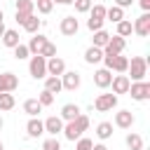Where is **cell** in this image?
<instances>
[{
	"instance_id": "6da1fadb",
	"label": "cell",
	"mask_w": 150,
	"mask_h": 150,
	"mask_svg": "<svg viewBox=\"0 0 150 150\" xmlns=\"http://www.w3.org/2000/svg\"><path fill=\"white\" fill-rule=\"evenodd\" d=\"M87 129H89V117H87L84 112H80L75 120H70V122H66V124H63V131H61V134H63L68 141H73V143H75V141H77Z\"/></svg>"
},
{
	"instance_id": "7a4b0ae2",
	"label": "cell",
	"mask_w": 150,
	"mask_h": 150,
	"mask_svg": "<svg viewBox=\"0 0 150 150\" xmlns=\"http://www.w3.org/2000/svg\"><path fill=\"white\" fill-rule=\"evenodd\" d=\"M129 80L131 82H141V80H145V75H148V59L145 56H131V61H129Z\"/></svg>"
},
{
	"instance_id": "3957f363",
	"label": "cell",
	"mask_w": 150,
	"mask_h": 150,
	"mask_svg": "<svg viewBox=\"0 0 150 150\" xmlns=\"http://www.w3.org/2000/svg\"><path fill=\"white\" fill-rule=\"evenodd\" d=\"M28 73L33 80H45L47 77V59L40 54H33L28 61Z\"/></svg>"
},
{
	"instance_id": "277c9868",
	"label": "cell",
	"mask_w": 150,
	"mask_h": 150,
	"mask_svg": "<svg viewBox=\"0 0 150 150\" xmlns=\"http://www.w3.org/2000/svg\"><path fill=\"white\" fill-rule=\"evenodd\" d=\"M127 94H131L134 101H148V98H150V82H145V80H141V82H131Z\"/></svg>"
},
{
	"instance_id": "5b68a950",
	"label": "cell",
	"mask_w": 150,
	"mask_h": 150,
	"mask_svg": "<svg viewBox=\"0 0 150 150\" xmlns=\"http://www.w3.org/2000/svg\"><path fill=\"white\" fill-rule=\"evenodd\" d=\"M117 105V94H98L96 101H94V108L98 112H108Z\"/></svg>"
},
{
	"instance_id": "8992f818",
	"label": "cell",
	"mask_w": 150,
	"mask_h": 150,
	"mask_svg": "<svg viewBox=\"0 0 150 150\" xmlns=\"http://www.w3.org/2000/svg\"><path fill=\"white\" fill-rule=\"evenodd\" d=\"M80 82H82V77H80L77 70H63V75H61V87H63L66 91H75V89L80 87Z\"/></svg>"
},
{
	"instance_id": "52a82bcc",
	"label": "cell",
	"mask_w": 150,
	"mask_h": 150,
	"mask_svg": "<svg viewBox=\"0 0 150 150\" xmlns=\"http://www.w3.org/2000/svg\"><path fill=\"white\" fill-rule=\"evenodd\" d=\"M59 30H61V35H75L77 30H80V21L73 16V14H68V16H63L61 19V23H59Z\"/></svg>"
},
{
	"instance_id": "ba28073f",
	"label": "cell",
	"mask_w": 150,
	"mask_h": 150,
	"mask_svg": "<svg viewBox=\"0 0 150 150\" xmlns=\"http://www.w3.org/2000/svg\"><path fill=\"white\" fill-rule=\"evenodd\" d=\"M131 26H134V33H136V35L148 38V35H150V12H143Z\"/></svg>"
},
{
	"instance_id": "9c48e42d",
	"label": "cell",
	"mask_w": 150,
	"mask_h": 150,
	"mask_svg": "<svg viewBox=\"0 0 150 150\" xmlns=\"http://www.w3.org/2000/svg\"><path fill=\"white\" fill-rule=\"evenodd\" d=\"M129 84H131V80H129V75H124V73L112 75V80H110L112 94H127V91H129Z\"/></svg>"
},
{
	"instance_id": "30bf717a",
	"label": "cell",
	"mask_w": 150,
	"mask_h": 150,
	"mask_svg": "<svg viewBox=\"0 0 150 150\" xmlns=\"http://www.w3.org/2000/svg\"><path fill=\"white\" fill-rule=\"evenodd\" d=\"M134 122H136V117H134L131 110H120V112H115V127H120V129H131Z\"/></svg>"
},
{
	"instance_id": "8fae6325",
	"label": "cell",
	"mask_w": 150,
	"mask_h": 150,
	"mask_svg": "<svg viewBox=\"0 0 150 150\" xmlns=\"http://www.w3.org/2000/svg\"><path fill=\"white\" fill-rule=\"evenodd\" d=\"M63 70H66V61H63L61 56H52V59H47V75H56V77H61Z\"/></svg>"
},
{
	"instance_id": "7c38bea8",
	"label": "cell",
	"mask_w": 150,
	"mask_h": 150,
	"mask_svg": "<svg viewBox=\"0 0 150 150\" xmlns=\"http://www.w3.org/2000/svg\"><path fill=\"white\" fill-rule=\"evenodd\" d=\"M110 80H112V70H108V68H98L94 73V84L98 89H108L110 87Z\"/></svg>"
},
{
	"instance_id": "4fadbf2b",
	"label": "cell",
	"mask_w": 150,
	"mask_h": 150,
	"mask_svg": "<svg viewBox=\"0 0 150 150\" xmlns=\"http://www.w3.org/2000/svg\"><path fill=\"white\" fill-rule=\"evenodd\" d=\"M26 134H28V138L42 136V134H45V122H42L40 117H30L28 124H26Z\"/></svg>"
},
{
	"instance_id": "5bb4252c",
	"label": "cell",
	"mask_w": 150,
	"mask_h": 150,
	"mask_svg": "<svg viewBox=\"0 0 150 150\" xmlns=\"http://www.w3.org/2000/svg\"><path fill=\"white\" fill-rule=\"evenodd\" d=\"M124 47H127V40H124V38H120V35H110V40H108V45L103 47V52L122 54V52H124Z\"/></svg>"
},
{
	"instance_id": "9a60e30c",
	"label": "cell",
	"mask_w": 150,
	"mask_h": 150,
	"mask_svg": "<svg viewBox=\"0 0 150 150\" xmlns=\"http://www.w3.org/2000/svg\"><path fill=\"white\" fill-rule=\"evenodd\" d=\"M19 87V77L14 73H2L0 75V94L2 91H14Z\"/></svg>"
},
{
	"instance_id": "2e32d148",
	"label": "cell",
	"mask_w": 150,
	"mask_h": 150,
	"mask_svg": "<svg viewBox=\"0 0 150 150\" xmlns=\"http://www.w3.org/2000/svg\"><path fill=\"white\" fill-rule=\"evenodd\" d=\"M61 131H63V120H61V117L52 115V117H47V120H45V134L56 136V134H61Z\"/></svg>"
},
{
	"instance_id": "e0dca14e",
	"label": "cell",
	"mask_w": 150,
	"mask_h": 150,
	"mask_svg": "<svg viewBox=\"0 0 150 150\" xmlns=\"http://www.w3.org/2000/svg\"><path fill=\"white\" fill-rule=\"evenodd\" d=\"M2 45L5 47H9V49H14L19 42H21V38H19V30H14V28H5V33H2Z\"/></svg>"
},
{
	"instance_id": "ac0fdd59",
	"label": "cell",
	"mask_w": 150,
	"mask_h": 150,
	"mask_svg": "<svg viewBox=\"0 0 150 150\" xmlns=\"http://www.w3.org/2000/svg\"><path fill=\"white\" fill-rule=\"evenodd\" d=\"M47 42H49V40H47L42 33H33V38H30V42H28V52H30V54H40Z\"/></svg>"
},
{
	"instance_id": "d6986e66",
	"label": "cell",
	"mask_w": 150,
	"mask_h": 150,
	"mask_svg": "<svg viewBox=\"0 0 150 150\" xmlns=\"http://www.w3.org/2000/svg\"><path fill=\"white\" fill-rule=\"evenodd\" d=\"M84 61L89 63V66H94V63H101L103 61V49L101 47H87V52H84Z\"/></svg>"
},
{
	"instance_id": "ffe728a7",
	"label": "cell",
	"mask_w": 150,
	"mask_h": 150,
	"mask_svg": "<svg viewBox=\"0 0 150 150\" xmlns=\"http://www.w3.org/2000/svg\"><path fill=\"white\" fill-rule=\"evenodd\" d=\"M80 112H82V108H80L77 103H66V105L61 108V120H63V122H70V120H75Z\"/></svg>"
},
{
	"instance_id": "44dd1931",
	"label": "cell",
	"mask_w": 150,
	"mask_h": 150,
	"mask_svg": "<svg viewBox=\"0 0 150 150\" xmlns=\"http://www.w3.org/2000/svg\"><path fill=\"white\" fill-rule=\"evenodd\" d=\"M23 112H26L28 117H38V115L42 112L40 101H38V98H26V101H23Z\"/></svg>"
},
{
	"instance_id": "7402d4cb",
	"label": "cell",
	"mask_w": 150,
	"mask_h": 150,
	"mask_svg": "<svg viewBox=\"0 0 150 150\" xmlns=\"http://www.w3.org/2000/svg\"><path fill=\"white\" fill-rule=\"evenodd\" d=\"M21 26H23V30H28V33H38V30H40V26H42V19H38L35 14H28V16H26V21H23Z\"/></svg>"
},
{
	"instance_id": "603a6c76",
	"label": "cell",
	"mask_w": 150,
	"mask_h": 150,
	"mask_svg": "<svg viewBox=\"0 0 150 150\" xmlns=\"http://www.w3.org/2000/svg\"><path fill=\"white\" fill-rule=\"evenodd\" d=\"M45 89L52 91V94L63 91V87H61V77H56V75H47V77H45Z\"/></svg>"
},
{
	"instance_id": "cb8c5ba5",
	"label": "cell",
	"mask_w": 150,
	"mask_h": 150,
	"mask_svg": "<svg viewBox=\"0 0 150 150\" xmlns=\"http://www.w3.org/2000/svg\"><path fill=\"white\" fill-rule=\"evenodd\" d=\"M105 19H108V21H112V23H117V21H122V19H124V9H122V7H117V5L105 7Z\"/></svg>"
},
{
	"instance_id": "d4e9b609",
	"label": "cell",
	"mask_w": 150,
	"mask_h": 150,
	"mask_svg": "<svg viewBox=\"0 0 150 150\" xmlns=\"http://www.w3.org/2000/svg\"><path fill=\"white\" fill-rule=\"evenodd\" d=\"M108 40H110V33L101 28V30H94V38H91V45H94V47H101V49H103V47L108 45Z\"/></svg>"
},
{
	"instance_id": "484cf974",
	"label": "cell",
	"mask_w": 150,
	"mask_h": 150,
	"mask_svg": "<svg viewBox=\"0 0 150 150\" xmlns=\"http://www.w3.org/2000/svg\"><path fill=\"white\" fill-rule=\"evenodd\" d=\"M127 68H129V59L122 56V54H117L110 63V70H115V73H127Z\"/></svg>"
},
{
	"instance_id": "4316f807",
	"label": "cell",
	"mask_w": 150,
	"mask_h": 150,
	"mask_svg": "<svg viewBox=\"0 0 150 150\" xmlns=\"http://www.w3.org/2000/svg\"><path fill=\"white\" fill-rule=\"evenodd\" d=\"M96 136L101 141H108L112 136V122H98L96 124Z\"/></svg>"
},
{
	"instance_id": "83f0119b",
	"label": "cell",
	"mask_w": 150,
	"mask_h": 150,
	"mask_svg": "<svg viewBox=\"0 0 150 150\" xmlns=\"http://www.w3.org/2000/svg\"><path fill=\"white\" fill-rule=\"evenodd\" d=\"M124 143H127V148L129 150H141L143 148V138H141V134H127V138H124Z\"/></svg>"
},
{
	"instance_id": "f1b7e54d",
	"label": "cell",
	"mask_w": 150,
	"mask_h": 150,
	"mask_svg": "<svg viewBox=\"0 0 150 150\" xmlns=\"http://www.w3.org/2000/svg\"><path fill=\"white\" fill-rule=\"evenodd\" d=\"M131 33H134V26H131V21H129V19L117 21V33H115V35H120V38H129Z\"/></svg>"
},
{
	"instance_id": "f546056e",
	"label": "cell",
	"mask_w": 150,
	"mask_h": 150,
	"mask_svg": "<svg viewBox=\"0 0 150 150\" xmlns=\"http://www.w3.org/2000/svg\"><path fill=\"white\" fill-rule=\"evenodd\" d=\"M12 108H14V94L2 91L0 94V110H12Z\"/></svg>"
},
{
	"instance_id": "4dcf8cb0",
	"label": "cell",
	"mask_w": 150,
	"mask_h": 150,
	"mask_svg": "<svg viewBox=\"0 0 150 150\" xmlns=\"http://www.w3.org/2000/svg\"><path fill=\"white\" fill-rule=\"evenodd\" d=\"M87 14H89V19H103V21H105V5L96 2V5H91V9H89Z\"/></svg>"
},
{
	"instance_id": "1f68e13d",
	"label": "cell",
	"mask_w": 150,
	"mask_h": 150,
	"mask_svg": "<svg viewBox=\"0 0 150 150\" xmlns=\"http://www.w3.org/2000/svg\"><path fill=\"white\" fill-rule=\"evenodd\" d=\"M16 12H21V14H33V12H35V2H33V0H16Z\"/></svg>"
},
{
	"instance_id": "d6a6232c",
	"label": "cell",
	"mask_w": 150,
	"mask_h": 150,
	"mask_svg": "<svg viewBox=\"0 0 150 150\" xmlns=\"http://www.w3.org/2000/svg\"><path fill=\"white\" fill-rule=\"evenodd\" d=\"M12 52H14V59H16V61H23V59H28V56H30L28 45H21V42H19V45H16Z\"/></svg>"
},
{
	"instance_id": "836d02e7",
	"label": "cell",
	"mask_w": 150,
	"mask_h": 150,
	"mask_svg": "<svg viewBox=\"0 0 150 150\" xmlns=\"http://www.w3.org/2000/svg\"><path fill=\"white\" fill-rule=\"evenodd\" d=\"M73 5H75V12H77V14H87V12L91 9L94 0H73Z\"/></svg>"
},
{
	"instance_id": "e575fe53",
	"label": "cell",
	"mask_w": 150,
	"mask_h": 150,
	"mask_svg": "<svg viewBox=\"0 0 150 150\" xmlns=\"http://www.w3.org/2000/svg\"><path fill=\"white\" fill-rule=\"evenodd\" d=\"M35 9H38L40 14H49V12L54 9V2H52V0H35Z\"/></svg>"
},
{
	"instance_id": "d590c367",
	"label": "cell",
	"mask_w": 150,
	"mask_h": 150,
	"mask_svg": "<svg viewBox=\"0 0 150 150\" xmlns=\"http://www.w3.org/2000/svg\"><path fill=\"white\" fill-rule=\"evenodd\" d=\"M38 101H40V105H42V108H47V105H52V103H54V94H52V91H47V89H42V91H40V96H38Z\"/></svg>"
},
{
	"instance_id": "8d00e7d4",
	"label": "cell",
	"mask_w": 150,
	"mask_h": 150,
	"mask_svg": "<svg viewBox=\"0 0 150 150\" xmlns=\"http://www.w3.org/2000/svg\"><path fill=\"white\" fill-rule=\"evenodd\" d=\"M40 56H45V59H52V56H56V45H54V42H47V45L42 47Z\"/></svg>"
},
{
	"instance_id": "74e56055",
	"label": "cell",
	"mask_w": 150,
	"mask_h": 150,
	"mask_svg": "<svg viewBox=\"0 0 150 150\" xmlns=\"http://www.w3.org/2000/svg\"><path fill=\"white\" fill-rule=\"evenodd\" d=\"M42 150H61V143H59V138H56V136L47 138V141L42 143Z\"/></svg>"
},
{
	"instance_id": "f35d334b",
	"label": "cell",
	"mask_w": 150,
	"mask_h": 150,
	"mask_svg": "<svg viewBox=\"0 0 150 150\" xmlns=\"http://www.w3.org/2000/svg\"><path fill=\"white\" fill-rule=\"evenodd\" d=\"M91 145H94V141H91V138L80 136V138H77V143H75V150H91Z\"/></svg>"
},
{
	"instance_id": "ab89813d",
	"label": "cell",
	"mask_w": 150,
	"mask_h": 150,
	"mask_svg": "<svg viewBox=\"0 0 150 150\" xmlns=\"http://www.w3.org/2000/svg\"><path fill=\"white\" fill-rule=\"evenodd\" d=\"M87 28L94 33V30H101L103 28V19H87Z\"/></svg>"
},
{
	"instance_id": "60d3db41",
	"label": "cell",
	"mask_w": 150,
	"mask_h": 150,
	"mask_svg": "<svg viewBox=\"0 0 150 150\" xmlns=\"http://www.w3.org/2000/svg\"><path fill=\"white\" fill-rule=\"evenodd\" d=\"M131 2H134V0H115V5H117V7H122V9L131 7Z\"/></svg>"
},
{
	"instance_id": "b9f144b4",
	"label": "cell",
	"mask_w": 150,
	"mask_h": 150,
	"mask_svg": "<svg viewBox=\"0 0 150 150\" xmlns=\"http://www.w3.org/2000/svg\"><path fill=\"white\" fill-rule=\"evenodd\" d=\"M26 16H28V14H21V12H16V16H14V21H16L19 26H21V23L26 21Z\"/></svg>"
},
{
	"instance_id": "7bdbcfd3",
	"label": "cell",
	"mask_w": 150,
	"mask_h": 150,
	"mask_svg": "<svg viewBox=\"0 0 150 150\" xmlns=\"http://www.w3.org/2000/svg\"><path fill=\"white\" fill-rule=\"evenodd\" d=\"M138 5H141L143 12H150V0H138Z\"/></svg>"
},
{
	"instance_id": "ee69618b",
	"label": "cell",
	"mask_w": 150,
	"mask_h": 150,
	"mask_svg": "<svg viewBox=\"0 0 150 150\" xmlns=\"http://www.w3.org/2000/svg\"><path fill=\"white\" fill-rule=\"evenodd\" d=\"M54 5H73V0H52Z\"/></svg>"
},
{
	"instance_id": "f6af8a7d",
	"label": "cell",
	"mask_w": 150,
	"mask_h": 150,
	"mask_svg": "<svg viewBox=\"0 0 150 150\" xmlns=\"http://www.w3.org/2000/svg\"><path fill=\"white\" fill-rule=\"evenodd\" d=\"M91 150H108L103 143H96V145H91Z\"/></svg>"
},
{
	"instance_id": "bcb514c9",
	"label": "cell",
	"mask_w": 150,
	"mask_h": 150,
	"mask_svg": "<svg viewBox=\"0 0 150 150\" xmlns=\"http://www.w3.org/2000/svg\"><path fill=\"white\" fill-rule=\"evenodd\" d=\"M2 33H5V23H0V38H2Z\"/></svg>"
},
{
	"instance_id": "7dc6e473",
	"label": "cell",
	"mask_w": 150,
	"mask_h": 150,
	"mask_svg": "<svg viewBox=\"0 0 150 150\" xmlns=\"http://www.w3.org/2000/svg\"><path fill=\"white\" fill-rule=\"evenodd\" d=\"M2 21H5V12L0 9V23H2Z\"/></svg>"
},
{
	"instance_id": "c3c4849f",
	"label": "cell",
	"mask_w": 150,
	"mask_h": 150,
	"mask_svg": "<svg viewBox=\"0 0 150 150\" xmlns=\"http://www.w3.org/2000/svg\"><path fill=\"white\" fill-rule=\"evenodd\" d=\"M2 127H5V120H2V115H0V131H2Z\"/></svg>"
},
{
	"instance_id": "681fc988",
	"label": "cell",
	"mask_w": 150,
	"mask_h": 150,
	"mask_svg": "<svg viewBox=\"0 0 150 150\" xmlns=\"http://www.w3.org/2000/svg\"><path fill=\"white\" fill-rule=\"evenodd\" d=\"M141 150H150V148H141Z\"/></svg>"
},
{
	"instance_id": "f907efd6",
	"label": "cell",
	"mask_w": 150,
	"mask_h": 150,
	"mask_svg": "<svg viewBox=\"0 0 150 150\" xmlns=\"http://www.w3.org/2000/svg\"><path fill=\"white\" fill-rule=\"evenodd\" d=\"M0 150H2V141H0Z\"/></svg>"
},
{
	"instance_id": "816d5d0a",
	"label": "cell",
	"mask_w": 150,
	"mask_h": 150,
	"mask_svg": "<svg viewBox=\"0 0 150 150\" xmlns=\"http://www.w3.org/2000/svg\"><path fill=\"white\" fill-rule=\"evenodd\" d=\"M33 2H35V0H33Z\"/></svg>"
}]
</instances>
